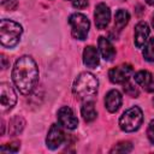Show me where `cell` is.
<instances>
[{"mask_svg": "<svg viewBox=\"0 0 154 154\" xmlns=\"http://www.w3.org/2000/svg\"><path fill=\"white\" fill-rule=\"evenodd\" d=\"M135 46L137 48H142L147 43V38L149 36V26L146 22H140L135 26Z\"/></svg>", "mask_w": 154, "mask_h": 154, "instance_id": "11", "label": "cell"}, {"mask_svg": "<svg viewBox=\"0 0 154 154\" xmlns=\"http://www.w3.org/2000/svg\"><path fill=\"white\" fill-rule=\"evenodd\" d=\"M82 116H83V119L85 122H93L95 118H96V109H95V106H94V102L91 101H85V103L82 106Z\"/></svg>", "mask_w": 154, "mask_h": 154, "instance_id": "17", "label": "cell"}, {"mask_svg": "<svg viewBox=\"0 0 154 154\" xmlns=\"http://www.w3.org/2000/svg\"><path fill=\"white\" fill-rule=\"evenodd\" d=\"M17 101L16 93L13 88L8 83H1L0 84V106L1 112H6L11 109Z\"/></svg>", "mask_w": 154, "mask_h": 154, "instance_id": "6", "label": "cell"}, {"mask_svg": "<svg viewBox=\"0 0 154 154\" xmlns=\"http://www.w3.org/2000/svg\"><path fill=\"white\" fill-rule=\"evenodd\" d=\"M23 32L22 25L11 19H1L0 22V41L4 47H14Z\"/></svg>", "mask_w": 154, "mask_h": 154, "instance_id": "3", "label": "cell"}, {"mask_svg": "<svg viewBox=\"0 0 154 154\" xmlns=\"http://www.w3.org/2000/svg\"><path fill=\"white\" fill-rule=\"evenodd\" d=\"M72 5L75 8H84L88 5V0H72Z\"/></svg>", "mask_w": 154, "mask_h": 154, "instance_id": "25", "label": "cell"}, {"mask_svg": "<svg viewBox=\"0 0 154 154\" xmlns=\"http://www.w3.org/2000/svg\"><path fill=\"white\" fill-rule=\"evenodd\" d=\"M124 91H125L126 95H129L131 97H137L138 96V89L134 84H131L129 82H125V84H124Z\"/></svg>", "mask_w": 154, "mask_h": 154, "instance_id": "22", "label": "cell"}, {"mask_svg": "<svg viewBox=\"0 0 154 154\" xmlns=\"http://www.w3.org/2000/svg\"><path fill=\"white\" fill-rule=\"evenodd\" d=\"M130 16L129 12L125 10H118L116 13V18H114V25L118 30H122L128 23H129Z\"/></svg>", "mask_w": 154, "mask_h": 154, "instance_id": "18", "label": "cell"}, {"mask_svg": "<svg viewBox=\"0 0 154 154\" xmlns=\"http://www.w3.org/2000/svg\"><path fill=\"white\" fill-rule=\"evenodd\" d=\"M19 147H20V143H19L18 141H14V142L4 144L0 150H1L2 153H16V152H18Z\"/></svg>", "mask_w": 154, "mask_h": 154, "instance_id": "21", "label": "cell"}, {"mask_svg": "<svg viewBox=\"0 0 154 154\" xmlns=\"http://www.w3.org/2000/svg\"><path fill=\"white\" fill-rule=\"evenodd\" d=\"M153 102H154V99H153Z\"/></svg>", "mask_w": 154, "mask_h": 154, "instance_id": "29", "label": "cell"}, {"mask_svg": "<svg viewBox=\"0 0 154 154\" xmlns=\"http://www.w3.org/2000/svg\"><path fill=\"white\" fill-rule=\"evenodd\" d=\"M146 1H147L149 5H154V0H146Z\"/></svg>", "mask_w": 154, "mask_h": 154, "instance_id": "27", "label": "cell"}, {"mask_svg": "<svg viewBox=\"0 0 154 154\" xmlns=\"http://www.w3.org/2000/svg\"><path fill=\"white\" fill-rule=\"evenodd\" d=\"M94 18H95V25L97 29H106V26L108 25L109 19H111V11H109L108 6L103 2L99 4L95 7Z\"/></svg>", "mask_w": 154, "mask_h": 154, "instance_id": "10", "label": "cell"}, {"mask_svg": "<svg viewBox=\"0 0 154 154\" xmlns=\"http://www.w3.org/2000/svg\"><path fill=\"white\" fill-rule=\"evenodd\" d=\"M135 82L141 85L146 91L148 93H153L154 91V79H153V76L150 72L148 71H138L136 75H135Z\"/></svg>", "mask_w": 154, "mask_h": 154, "instance_id": "12", "label": "cell"}, {"mask_svg": "<svg viewBox=\"0 0 154 154\" xmlns=\"http://www.w3.org/2000/svg\"><path fill=\"white\" fill-rule=\"evenodd\" d=\"M99 82L96 77L89 72H82L73 82L72 91L77 99L82 101H90L97 93Z\"/></svg>", "mask_w": 154, "mask_h": 154, "instance_id": "2", "label": "cell"}, {"mask_svg": "<svg viewBox=\"0 0 154 154\" xmlns=\"http://www.w3.org/2000/svg\"><path fill=\"white\" fill-rule=\"evenodd\" d=\"M58 122L61 126H64L69 130H73L78 125V119L76 118L73 111L69 106H63L61 108H59V111H58Z\"/></svg>", "mask_w": 154, "mask_h": 154, "instance_id": "8", "label": "cell"}, {"mask_svg": "<svg viewBox=\"0 0 154 154\" xmlns=\"http://www.w3.org/2000/svg\"><path fill=\"white\" fill-rule=\"evenodd\" d=\"M65 140V134L64 131L61 130V128L57 124H53L48 131V135H47V138H46V143H47V147L49 149H57L59 148L63 142Z\"/></svg>", "mask_w": 154, "mask_h": 154, "instance_id": "9", "label": "cell"}, {"mask_svg": "<svg viewBox=\"0 0 154 154\" xmlns=\"http://www.w3.org/2000/svg\"><path fill=\"white\" fill-rule=\"evenodd\" d=\"M143 122V113L140 107L134 106L129 109H126L120 119H119V126L125 132H132L136 131Z\"/></svg>", "mask_w": 154, "mask_h": 154, "instance_id": "4", "label": "cell"}, {"mask_svg": "<svg viewBox=\"0 0 154 154\" xmlns=\"http://www.w3.org/2000/svg\"><path fill=\"white\" fill-rule=\"evenodd\" d=\"M134 72V69L131 65L129 64H123V65H119L117 67H113L109 70L108 72V77L111 79V82L113 83H125L129 81V78L131 77Z\"/></svg>", "mask_w": 154, "mask_h": 154, "instance_id": "7", "label": "cell"}, {"mask_svg": "<svg viewBox=\"0 0 154 154\" xmlns=\"http://www.w3.org/2000/svg\"><path fill=\"white\" fill-rule=\"evenodd\" d=\"M99 49H100L102 58L107 61H111L116 55V51H114L112 43L108 41V38H106L103 36H101L99 38Z\"/></svg>", "mask_w": 154, "mask_h": 154, "instance_id": "15", "label": "cell"}, {"mask_svg": "<svg viewBox=\"0 0 154 154\" xmlns=\"http://www.w3.org/2000/svg\"><path fill=\"white\" fill-rule=\"evenodd\" d=\"M69 22L71 24V32L72 36L77 40H84L87 38V35L89 32L90 23L89 19L82 14V13H73L70 16Z\"/></svg>", "mask_w": 154, "mask_h": 154, "instance_id": "5", "label": "cell"}, {"mask_svg": "<svg viewBox=\"0 0 154 154\" xmlns=\"http://www.w3.org/2000/svg\"><path fill=\"white\" fill-rule=\"evenodd\" d=\"M83 61L87 65V67L95 69L99 65V61H100L97 49L95 47H93V46L85 47L84 51H83Z\"/></svg>", "mask_w": 154, "mask_h": 154, "instance_id": "14", "label": "cell"}, {"mask_svg": "<svg viewBox=\"0 0 154 154\" xmlns=\"http://www.w3.org/2000/svg\"><path fill=\"white\" fill-rule=\"evenodd\" d=\"M143 57L147 61L154 63V37L149 38V41L144 45V51H143Z\"/></svg>", "mask_w": 154, "mask_h": 154, "instance_id": "19", "label": "cell"}, {"mask_svg": "<svg viewBox=\"0 0 154 154\" xmlns=\"http://www.w3.org/2000/svg\"><path fill=\"white\" fill-rule=\"evenodd\" d=\"M17 5H18V0H4L2 1V6H4V8H6V10H14L16 7H17Z\"/></svg>", "mask_w": 154, "mask_h": 154, "instance_id": "23", "label": "cell"}, {"mask_svg": "<svg viewBox=\"0 0 154 154\" xmlns=\"http://www.w3.org/2000/svg\"><path fill=\"white\" fill-rule=\"evenodd\" d=\"M131 150H132V144L129 141H124V142L117 143L111 149V153H129Z\"/></svg>", "mask_w": 154, "mask_h": 154, "instance_id": "20", "label": "cell"}, {"mask_svg": "<svg viewBox=\"0 0 154 154\" xmlns=\"http://www.w3.org/2000/svg\"><path fill=\"white\" fill-rule=\"evenodd\" d=\"M1 64H2V69H6L8 66V63H7V59L5 55H1Z\"/></svg>", "mask_w": 154, "mask_h": 154, "instance_id": "26", "label": "cell"}, {"mask_svg": "<svg viewBox=\"0 0 154 154\" xmlns=\"http://www.w3.org/2000/svg\"><path fill=\"white\" fill-rule=\"evenodd\" d=\"M147 135H148V138L152 143H154V119L149 123V126H148V130H147Z\"/></svg>", "mask_w": 154, "mask_h": 154, "instance_id": "24", "label": "cell"}, {"mask_svg": "<svg viewBox=\"0 0 154 154\" xmlns=\"http://www.w3.org/2000/svg\"><path fill=\"white\" fill-rule=\"evenodd\" d=\"M24 125H25V120L19 117V116H16L13 117L11 120H10V124H8V134L11 136H17L19 135L23 129H24Z\"/></svg>", "mask_w": 154, "mask_h": 154, "instance_id": "16", "label": "cell"}, {"mask_svg": "<svg viewBox=\"0 0 154 154\" xmlns=\"http://www.w3.org/2000/svg\"><path fill=\"white\" fill-rule=\"evenodd\" d=\"M152 25H153V28H154V14H153V17H152Z\"/></svg>", "mask_w": 154, "mask_h": 154, "instance_id": "28", "label": "cell"}, {"mask_svg": "<svg viewBox=\"0 0 154 154\" xmlns=\"http://www.w3.org/2000/svg\"><path fill=\"white\" fill-rule=\"evenodd\" d=\"M105 106H106L108 112H111V113L117 112L119 109V107L122 106V95H120V93L116 89L108 91L106 97H105Z\"/></svg>", "mask_w": 154, "mask_h": 154, "instance_id": "13", "label": "cell"}, {"mask_svg": "<svg viewBox=\"0 0 154 154\" xmlns=\"http://www.w3.org/2000/svg\"><path fill=\"white\" fill-rule=\"evenodd\" d=\"M12 81L23 95H29L38 81V69L32 58L20 57L12 70Z\"/></svg>", "mask_w": 154, "mask_h": 154, "instance_id": "1", "label": "cell"}]
</instances>
